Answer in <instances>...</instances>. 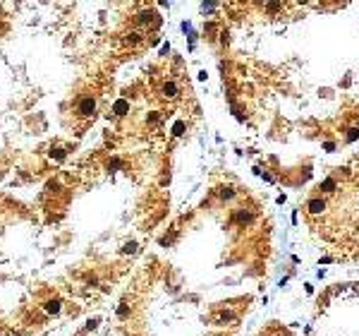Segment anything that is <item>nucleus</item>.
Segmentation results:
<instances>
[{
	"label": "nucleus",
	"instance_id": "f03ea898",
	"mask_svg": "<svg viewBox=\"0 0 359 336\" xmlns=\"http://www.w3.org/2000/svg\"><path fill=\"white\" fill-rule=\"evenodd\" d=\"M93 113H96V99L93 96H79L77 106H74V115L89 120V118H93Z\"/></svg>",
	"mask_w": 359,
	"mask_h": 336
},
{
	"label": "nucleus",
	"instance_id": "f257e3e1",
	"mask_svg": "<svg viewBox=\"0 0 359 336\" xmlns=\"http://www.w3.org/2000/svg\"><path fill=\"white\" fill-rule=\"evenodd\" d=\"M158 96L165 101H177L182 96V84L177 79H163L161 87H158Z\"/></svg>",
	"mask_w": 359,
	"mask_h": 336
}]
</instances>
